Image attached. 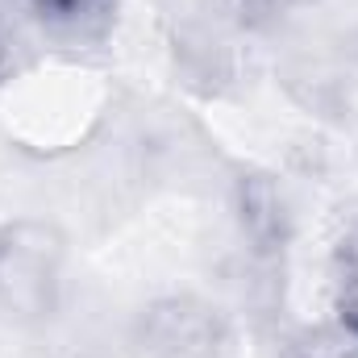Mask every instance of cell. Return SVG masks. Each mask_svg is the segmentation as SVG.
Masks as SVG:
<instances>
[{"label":"cell","mask_w":358,"mask_h":358,"mask_svg":"<svg viewBox=\"0 0 358 358\" xmlns=\"http://www.w3.org/2000/svg\"><path fill=\"white\" fill-rule=\"evenodd\" d=\"M21 4L46 29L71 38H100L117 17V0H21Z\"/></svg>","instance_id":"cell-3"},{"label":"cell","mask_w":358,"mask_h":358,"mask_svg":"<svg viewBox=\"0 0 358 358\" xmlns=\"http://www.w3.org/2000/svg\"><path fill=\"white\" fill-rule=\"evenodd\" d=\"M225 346V321L213 304L192 296H167L138 321L142 358H217Z\"/></svg>","instance_id":"cell-2"},{"label":"cell","mask_w":358,"mask_h":358,"mask_svg":"<svg viewBox=\"0 0 358 358\" xmlns=\"http://www.w3.org/2000/svg\"><path fill=\"white\" fill-rule=\"evenodd\" d=\"M13 71H17V38H13L8 21L0 17V84H4Z\"/></svg>","instance_id":"cell-5"},{"label":"cell","mask_w":358,"mask_h":358,"mask_svg":"<svg viewBox=\"0 0 358 358\" xmlns=\"http://www.w3.org/2000/svg\"><path fill=\"white\" fill-rule=\"evenodd\" d=\"M67 242L46 221H13L0 229V308L17 321H42L59 304Z\"/></svg>","instance_id":"cell-1"},{"label":"cell","mask_w":358,"mask_h":358,"mask_svg":"<svg viewBox=\"0 0 358 358\" xmlns=\"http://www.w3.org/2000/svg\"><path fill=\"white\" fill-rule=\"evenodd\" d=\"M334 313H338L342 334H346L350 342H358V259L346 263L338 287H334Z\"/></svg>","instance_id":"cell-4"},{"label":"cell","mask_w":358,"mask_h":358,"mask_svg":"<svg viewBox=\"0 0 358 358\" xmlns=\"http://www.w3.org/2000/svg\"><path fill=\"white\" fill-rule=\"evenodd\" d=\"M238 13H250V17H259V13H279V8H292V4H304V0H229Z\"/></svg>","instance_id":"cell-6"}]
</instances>
